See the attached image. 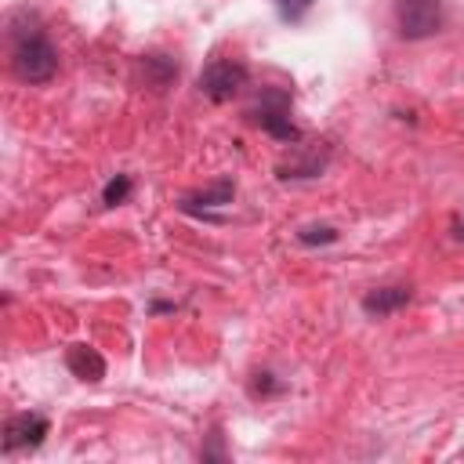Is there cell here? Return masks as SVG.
Masks as SVG:
<instances>
[{
    "label": "cell",
    "mask_w": 464,
    "mask_h": 464,
    "mask_svg": "<svg viewBox=\"0 0 464 464\" xmlns=\"http://www.w3.org/2000/svg\"><path fill=\"white\" fill-rule=\"evenodd\" d=\"M11 72L22 83H47L58 72V51L44 29H14L11 33Z\"/></svg>",
    "instance_id": "6da1fadb"
},
{
    "label": "cell",
    "mask_w": 464,
    "mask_h": 464,
    "mask_svg": "<svg viewBox=\"0 0 464 464\" xmlns=\"http://www.w3.org/2000/svg\"><path fill=\"white\" fill-rule=\"evenodd\" d=\"M246 116L276 141H286V145L301 141V127L290 120V91H283V87H261V94L254 98Z\"/></svg>",
    "instance_id": "7a4b0ae2"
},
{
    "label": "cell",
    "mask_w": 464,
    "mask_h": 464,
    "mask_svg": "<svg viewBox=\"0 0 464 464\" xmlns=\"http://www.w3.org/2000/svg\"><path fill=\"white\" fill-rule=\"evenodd\" d=\"M395 25L402 40H428L442 29V0H395Z\"/></svg>",
    "instance_id": "3957f363"
},
{
    "label": "cell",
    "mask_w": 464,
    "mask_h": 464,
    "mask_svg": "<svg viewBox=\"0 0 464 464\" xmlns=\"http://www.w3.org/2000/svg\"><path fill=\"white\" fill-rule=\"evenodd\" d=\"M246 87V65L236 58H214L203 72H199V91L210 102H232L239 91Z\"/></svg>",
    "instance_id": "277c9868"
},
{
    "label": "cell",
    "mask_w": 464,
    "mask_h": 464,
    "mask_svg": "<svg viewBox=\"0 0 464 464\" xmlns=\"http://www.w3.org/2000/svg\"><path fill=\"white\" fill-rule=\"evenodd\" d=\"M51 435V420L36 410L25 413H11L4 420V453H18V450H36L44 446V439Z\"/></svg>",
    "instance_id": "5b68a950"
},
{
    "label": "cell",
    "mask_w": 464,
    "mask_h": 464,
    "mask_svg": "<svg viewBox=\"0 0 464 464\" xmlns=\"http://www.w3.org/2000/svg\"><path fill=\"white\" fill-rule=\"evenodd\" d=\"M236 199V181L232 178H218L210 188H199V192H192V196H185L178 207L185 210V214H192V218H207V221H218V207H228Z\"/></svg>",
    "instance_id": "8992f818"
},
{
    "label": "cell",
    "mask_w": 464,
    "mask_h": 464,
    "mask_svg": "<svg viewBox=\"0 0 464 464\" xmlns=\"http://www.w3.org/2000/svg\"><path fill=\"white\" fill-rule=\"evenodd\" d=\"M410 297H413V290H410V286H402V283H395V286H377V290H370V294L362 297V312H366V315L384 319V315H392V312L406 308V304H410Z\"/></svg>",
    "instance_id": "52a82bcc"
},
{
    "label": "cell",
    "mask_w": 464,
    "mask_h": 464,
    "mask_svg": "<svg viewBox=\"0 0 464 464\" xmlns=\"http://www.w3.org/2000/svg\"><path fill=\"white\" fill-rule=\"evenodd\" d=\"M65 366H69V373L80 377V381H102V377H105V359H102L98 348H91V344H72V348L65 352Z\"/></svg>",
    "instance_id": "ba28073f"
},
{
    "label": "cell",
    "mask_w": 464,
    "mask_h": 464,
    "mask_svg": "<svg viewBox=\"0 0 464 464\" xmlns=\"http://www.w3.org/2000/svg\"><path fill=\"white\" fill-rule=\"evenodd\" d=\"M141 76L152 91H167L178 80V62L170 54H145L141 58Z\"/></svg>",
    "instance_id": "9c48e42d"
},
{
    "label": "cell",
    "mask_w": 464,
    "mask_h": 464,
    "mask_svg": "<svg viewBox=\"0 0 464 464\" xmlns=\"http://www.w3.org/2000/svg\"><path fill=\"white\" fill-rule=\"evenodd\" d=\"M323 167H326V156L312 152V156H304V160H297V163H279L276 174H279V181H297V178H319Z\"/></svg>",
    "instance_id": "30bf717a"
},
{
    "label": "cell",
    "mask_w": 464,
    "mask_h": 464,
    "mask_svg": "<svg viewBox=\"0 0 464 464\" xmlns=\"http://www.w3.org/2000/svg\"><path fill=\"white\" fill-rule=\"evenodd\" d=\"M130 188H134L130 174H116V178L105 181V188H102V203H105V207H120V203H127Z\"/></svg>",
    "instance_id": "8fae6325"
},
{
    "label": "cell",
    "mask_w": 464,
    "mask_h": 464,
    "mask_svg": "<svg viewBox=\"0 0 464 464\" xmlns=\"http://www.w3.org/2000/svg\"><path fill=\"white\" fill-rule=\"evenodd\" d=\"M334 239H337L334 225H304V228H297V243L301 246H326Z\"/></svg>",
    "instance_id": "7c38bea8"
},
{
    "label": "cell",
    "mask_w": 464,
    "mask_h": 464,
    "mask_svg": "<svg viewBox=\"0 0 464 464\" xmlns=\"http://www.w3.org/2000/svg\"><path fill=\"white\" fill-rule=\"evenodd\" d=\"M246 392H250L254 399H268V395H279V392H283V381H276V373H268V370H257V373L250 377Z\"/></svg>",
    "instance_id": "4fadbf2b"
},
{
    "label": "cell",
    "mask_w": 464,
    "mask_h": 464,
    "mask_svg": "<svg viewBox=\"0 0 464 464\" xmlns=\"http://www.w3.org/2000/svg\"><path fill=\"white\" fill-rule=\"evenodd\" d=\"M272 4H276V11H279L283 22H301L312 11L315 0H272Z\"/></svg>",
    "instance_id": "5bb4252c"
},
{
    "label": "cell",
    "mask_w": 464,
    "mask_h": 464,
    "mask_svg": "<svg viewBox=\"0 0 464 464\" xmlns=\"http://www.w3.org/2000/svg\"><path fill=\"white\" fill-rule=\"evenodd\" d=\"M453 236H457V239H464V221H457V225H453Z\"/></svg>",
    "instance_id": "9a60e30c"
}]
</instances>
